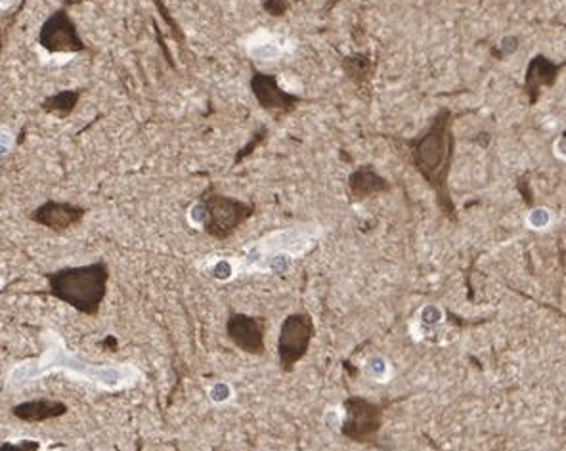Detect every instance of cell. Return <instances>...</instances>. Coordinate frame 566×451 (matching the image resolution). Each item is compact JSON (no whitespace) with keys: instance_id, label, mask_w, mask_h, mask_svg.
Segmentation results:
<instances>
[{"instance_id":"cell-1","label":"cell","mask_w":566,"mask_h":451,"mask_svg":"<svg viewBox=\"0 0 566 451\" xmlns=\"http://www.w3.org/2000/svg\"><path fill=\"white\" fill-rule=\"evenodd\" d=\"M108 272L104 266L61 270L50 277V293L85 316L96 317L105 297Z\"/></svg>"},{"instance_id":"cell-2","label":"cell","mask_w":566,"mask_h":451,"mask_svg":"<svg viewBox=\"0 0 566 451\" xmlns=\"http://www.w3.org/2000/svg\"><path fill=\"white\" fill-rule=\"evenodd\" d=\"M320 233H322V228L318 224H300L270 233L251 247V253L247 256V270L270 272V264L274 262L276 258H281V256H287L291 260L298 258L312 249Z\"/></svg>"},{"instance_id":"cell-3","label":"cell","mask_w":566,"mask_h":451,"mask_svg":"<svg viewBox=\"0 0 566 451\" xmlns=\"http://www.w3.org/2000/svg\"><path fill=\"white\" fill-rule=\"evenodd\" d=\"M65 413H68V403L60 402V400H46V398L16 403L12 408V415L16 419L31 423V425L52 421V419L63 417Z\"/></svg>"},{"instance_id":"cell-4","label":"cell","mask_w":566,"mask_h":451,"mask_svg":"<svg viewBox=\"0 0 566 451\" xmlns=\"http://www.w3.org/2000/svg\"><path fill=\"white\" fill-rule=\"evenodd\" d=\"M247 50L256 60H278L283 52L280 44L276 43V38L266 33H256L247 44Z\"/></svg>"},{"instance_id":"cell-5","label":"cell","mask_w":566,"mask_h":451,"mask_svg":"<svg viewBox=\"0 0 566 451\" xmlns=\"http://www.w3.org/2000/svg\"><path fill=\"white\" fill-rule=\"evenodd\" d=\"M364 373L365 377H370L372 381L381 384L389 383L390 378H392V375H394L390 361L387 360L384 356H381V354H375V356H372L370 360L365 361Z\"/></svg>"},{"instance_id":"cell-6","label":"cell","mask_w":566,"mask_h":451,"mask_svg":"<svg viewBox=\"0 0 566 451\" xmlns=\"http://www.w3.org/2000/svg\"><path fill=\"white\" fill-rule=\"evenodd\" d=\"M524 224L528 230H534V232H543V230H549L551 224H553V213L549 211L547 207H536L528 211L526 218H524Z\"/></svg>"},{"instance_id":"cell-7","label":"cell","mask_w":566,"mask_h":451,"mask_svg":"<svg viewBox=\"0 0 566 451\" xmlns=\"http://www.w3.org/2000/svg\"><path fill=\"white\" fill-rule=\"evenodd\" d=\"M419 324L425 327H436V325L444 324L446 314L442 310V306L439 304H425L419 310Z\"/></svg>"},{"instance_id":"cell-8","label":"cell","mask_w":566,"mask_h":451,"mask_svg":"<svg viewBox=\"0 0 566 451\" xmlns=\"http://www.w3.org/2000/svg\"><path fill=\"white\" fill-rule=\"evenodd\" d=\"M77 218V214L73 211H65L61 207H52L46 211V224L54 226V228H63V226L71 224L73 220Z\"/></svg>"},{"instance_id":"cell-9","label":"cell","mask_w":566,"mask_h":451,"mask_svg":"<svg viewBox=\"0 0 566 451\" xmlns=\"http://www.w3.org/2000/svg\"><path fill=\"white\" fill-rule=\"evenodd\" d=\"M188 220L189 224L195 226V228H205L209 220V211L205 203H194L188 211Z\"/></svg>"},{"instance_id":"cell-10","label":"cell","mask_w":566,"mask_h":451,"mask_svg":"<svg viewBox=\"0 0 566 451\" xmlns=\"http://www.w3.org/2000/svg\"><path fill=\"white\" fill-rule=\"evenodd\" d=\"M323 423L329 428H333V430H341L342 423H345V409L341 405H331V408H327L325 413H323Z\"/></svg>"},{"instance_id":"cell-11","label":"cell","mask_w":566,"mask_h":451,"mask_svg":"<svg viewBox=\"0 0 566 451\" xmlns=\"http://www.w3.org/2000/svg\"><path fill=\"white\" fill-rule=\"evenodd\" d=\"M0 451H41V442L37 440H21V442H2Z\"/></svg>"},{"instance_id":"cell-12","label":"cell","mask_w":566,"mask_h":451,"mask_svg":"<svg viewBox=\"0 0 566 451\" xmlns=\"http://www.w3.org/2000/svg\"><path fill=\"white\" fill-rule=\"evenodd\" d=\"M211 398H213L214 402H219V403L228 402V400L231 398L230 384H226V383H216V384H214L213 388H211Z\"/></svg>"},{"instance_id":"cell-13","label":"cell","mask_w":566,"mask_h":451,"mask_svg":"<svg viewBox=\"0 0 566 451\" xmlns=\"http://www.w3.org/2000/svg\"><path fill=\"white\" fill-rule=\"evenodd\" d=\"M14 147V132L8 127L0 124V155H6Z\"/></svg>"},{"instance_id":"cell-14","label":"cell","mask_w":566,"mask_h":451,"mask_svg":"<svg viewBox=\"0 0 566 451\" xmlns=\"http://www.w3.org/2000/svg\"><path fill=\"white\" fill-rule=\"evenodd\" d=\"M555 155L560 157V161H565V136H560L559 140L555 142Z\"/></svg>"},{"instance_id":"cell-15","label":"cell","mask_w":566,"mask_h":451,"mask_svg":"<svg viewBox=\"0 0 566 451\" xmlns=\"http://www.w3.org/2000/svg\"><path fill=\"white\" fill-rule=\"evenodd\" d=\"M16 4V0H0V10H8Z\"/></svg>"}]
</instances>
